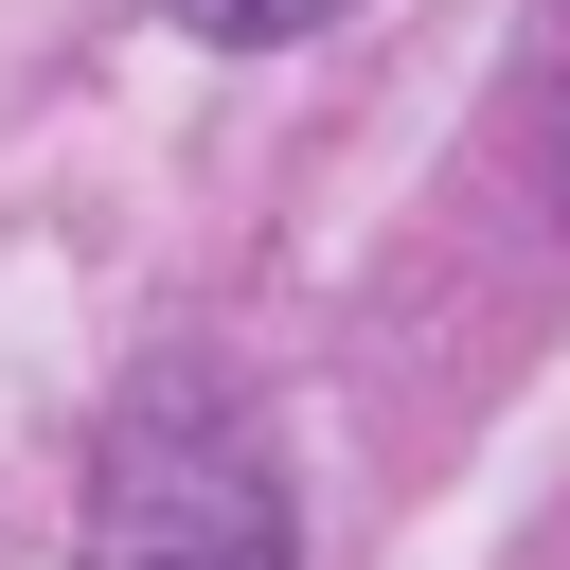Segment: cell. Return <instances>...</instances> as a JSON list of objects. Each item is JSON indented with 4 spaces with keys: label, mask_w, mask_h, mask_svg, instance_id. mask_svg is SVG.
Listing matches in <instances>:
<instances>
[{
    "label": "cell",
    "mask_w": 570,
    "mask_h": 570,
    "mask_svg": "<svg viewBox=\"0 0 570 570\" xmlns=\"http://www.w3.org/2000/svg\"><path fill=\"white\" fill-rule=\"evenodd\" d=\"M178 36H232V53H285V36H321L338 0H160Z\"/></svg>",
    "instance_id": "cell-2"
},
{
    "label": "cell",
    "mask_w": 570,
    "mask_h": 570,
    "mask_svg": "<svg viewBox=\"0 0 570 570\" xmlns=\"http://www.w3.org/2000/svg\"><path fill=\"white\" fill-rule=\"evenodd\" d=\"M89 570H303L285 445H267V410H249L214 356H160V374L107 410V463H89Z\"/></svg>",
    "instance_id": "cell-1"
},
{
    "label": "cell",
    "mask_w": 570,
    "mask_h": 570,
    "mask_svg": "<svg viewBox=\"0 0 570 570\" xmlns=\"http://www.w3.org/2000/svg\"><path fill=\"white\" fill-rule=\"evenodd\" d=\"M552 196H570V0H552Z\"/></svg>",
    "instance_id": "cell-3"
}]
</instances>
